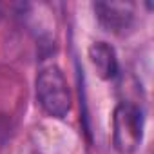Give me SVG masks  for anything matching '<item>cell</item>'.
<instances>
[{"instance_id":"3957f363","label":"cell","mask_w":154,"mask_h":154,"mask_svg":"<svg viewBox=\"0 0 154 154\" xmlns=\"http://www.w3.org/2000/svg\"><path fill=\"white\" fill-rule=\"evenodd\" d=\"M94 11L98 15L100 24L112 33L125 31L132 22V9L129 4L116 2H98L94 4Z\"/></svg>"},{"instance_id":"7a4b0ae2","label":"cell","mask_w":154,"mask_h":154,"mask_svg":"<svg viewBox=\"0 0 154 154\" xmlns=\"http://www.w3.org/2000/svg\"><path fill=\"white\" fill-rule=\"evenodd\" d=\"M143 140V114L127 102L116 105L112 114V145L120 154H132Z\"/></svg>"},{"instance_id":"6da1fadb","label":"cell","mask_w":154,"mask_h":154,"mask_svg":"<svg viewBox=\"0 0 154 154\" xmlns=\"http://www.w3.org/2000/svg\"><path fill=\"white\" fill-rule=\"evenodd\" d=\"M36 98L42 109L53 118H65L71 111V91L63 72L51 65L36 78Z\"/></svg>"},{"instance_id":"277c9868","label":"cell","mask_w":154,"mask_h":154,"mask_svg":"<svg viewBox=\"0 0 154 154\" xmlns=\"http://www.w3.org/2000/svg\"><path fill=\"white\" fill-rule=\"evenodd\" d=\"M89 60L102 80H112L118 74L116 51L107 42H94L89 47Z\"/></svg>"}]
</instances>
